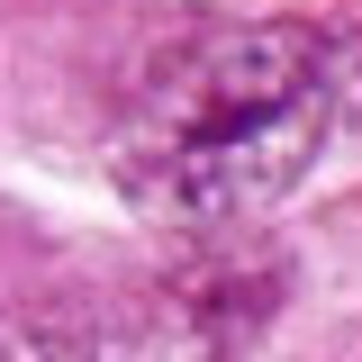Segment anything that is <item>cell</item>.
Here are the masks:
<instances>
[{
	"label": "cell",
	"mask_w": 362,
	"mask_h": 362,
	"mask_svg": "<svg viewBox=\"0 0 362 362\" xmlns=\"http://www.w3.org/2000/svg\"><path fill=\"white\" fill-rule=\"evenodd\" d=\"M344 118L335 45L272 18V28H199L127 90L118 118V190L154 218L226 226L299 190Z\"/></svg>",
	"instance_id": "6da1fadb"
},
{
	"label": "cell",
	"mask_w": 362,
	"mask_h": 362,
	"mask_svg": "<svg viewBox=\"0 0 362 362\" xmlns=\"http://www.w3.org/2000/svg\"><path fill=\"white\" fill-rule=\"evenodd\" d=\"M0 362H109V344L82 335V326H64V317L0 308Z\"/></svg>",
	"instance_id": "7a4b0ae2"
}]
</instances>
